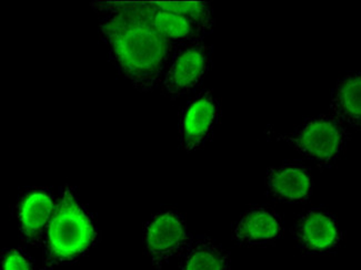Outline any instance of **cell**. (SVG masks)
Masks as SVG:
<instances>
[{"mask_svg": "<svg viewBox=\"0 0 361 270\" xmlns=\"http://www.w3.org/2000/svg\"><path fill=\"white\" fill-rule=\"evenodd\" d=\"M331 110L341 122L361 131V72L351 73L338 82Z\"/></svg>", "mask_w": 361, "mask_h": 270, "instance_id": "obj_12", "label": "cell"}, {"mask_svg": "<svg viewBox=\"0 0 361 270\" xmlns=\"http://www.w3.org/2000/svg\"><path fill=\"white\" fill-rule=\"evenodd\" d=\"M283 233L281 219L270 208L252 207L241 215L233 229L235 243L245 246H262L275 243Z\"/></svg>", "mask_w": 361, "mask_h": 270, "instance_id": "obj_9", "label": "cell"}, {"mask_svg": "<svg viewBox=\"0 0 361 270\" xmlns=\"http://www.w3.org/2000/svg\"><path fill=\"white\" fill-rule=\"evenodd\" d=\"M53 196L44 190L29 191L21 198L18 207L20 231L25 238L36 240L49 225L55 212Z\"/></svg>", "mask_w": 361, "mask_h": 270, "instance_id": "obj_11", "label": "cell"}, {"mask_svg": "<svg viewBox=\"0 0 361 270\" xmlns=\"http://www.w3.org/2000/svg\"><path fill=\"white\" fill-rule=\"evenodd\" d=\"M189 243L186 219L179 212H160L147 223L145 245L152 262L158 267L167 264Z\"/></svg>", "mask_w": 361, "mask_h": 270, "instance_id": "obj_6", "label": "cell"}, {"mask_svg": "<svg viewBox=\"0 0 361 270\" xmlns=\"http://www.w3.org/2000/svg\"><path fill=\"white\" fill-rule=\"evenodd\" d=\"M301 250L312 254L330 252L341 243L337 221L327 212L312 210L301 216L293 229Z\"/></svg>", "mask_w": 361, "mask_h": 270, "instance_id": "obj_8", "label": "cell"}, {"mask_svg": "<svg viewBox=\"0 0 361 270\" xmlns=\"http://www.w3.org/2000/svg\"><path fill=\"white\" fill-rule=\"evenodd\" d=\"M231 256L209 237L189 243L179 270H231Z\"/></svg>", "mask_w": 361, "mask_h": 270, "instance_id": "obj_13", "label": "cell"}, {"mask_svg": "<svg viewBox=\"0 0 361 270\" xmlns=\"http://www.w3.org/2000/svg\"><path fill=\"white\" fill-rule=\"evenodd\" d=\"M99 34L110 60L131 86L150 92L163 82L177 49L128 3L96 1Z\"/></svg>", "mask_w": 361, "mask_h": 270, "instance_id": "obj_1", "label": "cell"}, {"mask_svg": "<svg viewBox=\"0 0 361 270\" xmlns=\"http://www.w3.org/2000/svg\"><path fill=\"white\" fill-rule=\"evenodd\" d=\"M348 132L337 117H312L288 134L279 135L301 155L320 165H329L341 155L348 141Z\"/></svg>", "mask_w": 361, "mask_h": 270, "instance_id": "obj_3", "label": "cell"}, {"mask_svg": "<svg viewBox=\"0 0 361 270\" xmlns=\"http://www.w3.org/2000/svg\"><path fill=\"white\" fill-rule=\"evenodd\" d=\"M268 193L274 200L283 202H305L312 191L308 169L298 163H283L270 167L266 179Z\"/></svg>", "mask_w": 361, "mask_h": 270, "instance_id": "obj_10", "label": "cell"}, {"mask_svg": "<svg viewBox=\"0 0 361 270\" xmlns=\"http://www.w3.org/2000/svg\"><path fill=\"white\" fill-rule=\"evenodd\" d=\"M1 268L3 270H34L30 260L19 250H11L6 252Z\"/></svg>", "mask_w": 361, "mask_h": 270, "instance_id": "obj_15", "label": "cell"}, {"mask_svg": "<svg viewBox=\"0 0 361 270\" xmlns=\"http://www.w3.org/2000/svg\"><path fill=\"white\" fill-rule=\"evenodd\" d=\"M164 8L176 11L183 16L187 17L195 25L202 29L204 34H210L215 26L214 9L210 3H199V1H164L158 3Z\"/></svg>", "mask_w": 361, "mask_h": 270, "instance_id": "obj_14", "label": "cell"}, {"mask_svg": "<svg viewBox=\"0 0 361 270\" xmlns=\"http://www.w3.org/2000/svg\"><path fill=\"white\" fill-rule=\"evenodd\" d=\"M96 239V229L82 202L66 187L56 204L46 234V252L50 262H71L88 252Z\"/></svg>", "mask_w": 361, "mask_h": 270, "instance_id": "obj_2", "label": "cell"}, {"mask_svg": "<svg viewBox=\"0 0 361 270\" xmlns=\"http://www.w3.org/2000/svg\"><path fill=\"white\" fill-rule=\"evenodd\" d=\"M212 47L204 41L177 48L164 77L163 89L171 100L179 99L202 84L212 68Z\"/></svg>", "mask_w": 361, "mask_h": 270, "instance_id": "obj_4", "label": "cell"}, {"mask_svg": "<svg viewBox=\"0 0 361 270\" xmlns=\"http://www.w3.org/2000/svg\"><path fill=\"white\" fill-rule=\"evenodd\" d=\"M221 104L212 90H202L187 102L179 117V141L183 151L204 148L217 129Z\"/></svg>", "mask_w": 361, "mask_h": 270, "instance_id": "obj_5", "label": "cell"}, {"mask_svg": "<svg viewBox=\"0 0 361 270\" xmlns=\"http://www.w3.org/2000/svg\"><path fill=\"white\" fill-rule=\"evenodd\" d=\"M131 8L149 21L160 34L176 47L204 41L207 34L197 25L176 11L164 8L158 3H128Z\"/></svg>", "mask_w": 361, "mask_h": 270, "instance_id": "obj_7", "label": "cell"}]
</instances>
